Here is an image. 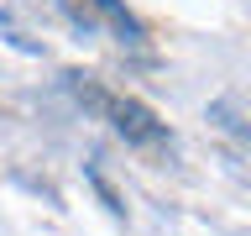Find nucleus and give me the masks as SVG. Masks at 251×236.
<instances>
[{
  "label": "nucleus",
  "instance_id": "obj_1",
  "mask_svg": "<svg viewBox=\"0 0 251 236\" xmlns=\"http://www.w3.org/2000/svg\"><path fill=\"white\" fill-rule=\"evenodd\" d=\"M63 84H68V94H74L78 105H89L94 116H105L110 131H115V137H126L131 147H168V126L157 121L152 110L141 105V100L100 89L89 74H63Z\"/></svg>",
  "mask_w": 251,
  "mask_h": 236
},
{
  "label": "nucleus",
  "instance_id": "obj_2",
  "mask_svg": "<svg viewBox=\"0 0 251 236\" xmlns=\"http://www.w3.org/2000/svg\"><path fill=\"white\" fill-rule=\"evenodd\" d=\"M84 5H89L94 16H100V21H105L110 31H115V37H121L126 47H147V31H141V21L131 11H126L121 0H84Z\"/></svg>",
  "mask_w": 251,
  "mask_h": 236
}]
</instances>
